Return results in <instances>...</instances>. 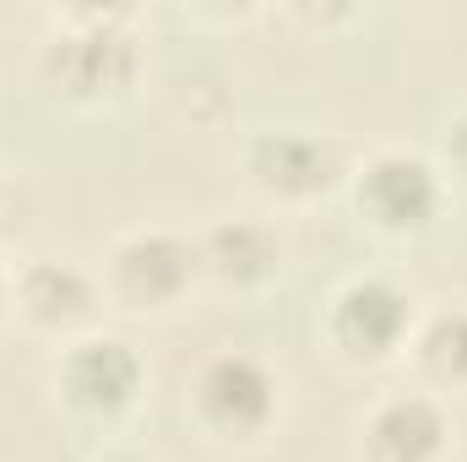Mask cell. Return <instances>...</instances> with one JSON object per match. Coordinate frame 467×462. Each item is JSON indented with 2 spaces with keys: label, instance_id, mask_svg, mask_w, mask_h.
Wrapping results in <instances>:
<instances>
[{
  "label": "cell",
  "instance_id": "cell-12",
  "mask_svg": "<svg viewBox=\"0 0 467 462\" xmlns=\"http://www.w3.org/2000/svg\"><path fill=\"white\" fill-rule=\"evenodd\" d=\"M451 152H457V158L467 163V115L457 120V125H451Z\"/></svg>",
  "mask_w": 467,
  "mask_h": 462
},
{
  "label": "cell",
  "instance_id": "cell-6",
  "mask_svg": "<svg viewBox=\"0 0 467 462\" xmlns=\"http://www.w3.org/2000/svg\"><path fill=\"white\" fill-rule=\"evenodd\" d=\"M441 408L430 397H391L375 419H369V446L380 462H424L441 452Z\"/></svg>",
  "mask_w": 467,
  "mask_h": 462
},
{
  "label": "cell",
  "instance_id": "cell-1",
  "mask_svg": "<svg viewBox=\"0 0 467 462\" xmlns=\"http://www.w3.org/2000/svg\"><path fill=\"white\" fill-rule=\"evenodd\" d=\"M49 71L71 93H109L136 71V44L115 22H88L77 33H60L49 44Z\"/></svg>",
  "mask_w": 467,
  "mask_h": 462
},
{
  "label": "cell",
  "instance_id": "cell-4",
  "mask_svg": "<svg viewBox=\"0 0 467 462\" xmlns=\"http://www.w3.org/2000/svg\"><path fill=\"white\" fill-rule=\"evenodd\" d=\"M202 408L213 425L223 430H255L266 414H272V381L255 359L229 353V359H213L207 375H202Z\"/></svg>",
  "mask_w": 467,
  "mask_h": 462
},
{
  "label": "cell",
  "instance_id": "cell-9",
  "mask_svg": "<svg viewBox=\"0 0 467 462\" xmlns=\"http://www.w3.org/2000/svg\"><path fill=\"white\" fill-rule=\"evenodd\" d=\"M88 278L77 267H60V261H44L22 278V305L38 316V321H71L88 310Z\"/></svg>",
  "mask_w": 467,
  "mask_h": 462
},
{
  "label": "cell",
  "instance_id": "cell-2",
  "mask_svg": "<svg viewBox=\"0 0 467 462\" xmlns=\"http://www.w3.org/2000/svg\"><path fill=\"white\" fill-rule=\"evenodd\" d=\"M358 207L386 229H419L435 213V174L408 152H386L364 169Z\"/></svg>",
  "mask_w": 467,
  "mask_h": 462
},
{
  "label": "cell",
  "instance_id": "cell-13",
  "mask_svg": "<svg viewBox=\"0 0 467 462\" xmlns=\"http://www.w3.org/2000/svg\"><path fill=\"white\" fill-rule=\"evenodd\" d=\"M115 462H147V457H115Z\"/></svg>",
  "mask_w": 467,
  "mask_h": 462
},
{
  "label": "cell",
  "instance_id": "cell-11",
  "mask_svg": "<svg viewBox=\"0 0 467 462\" xmlns=\"http://www.w3.org/2000/svg\"><path fill=\"white\" fill-rule=\"evenodd\" d=\"M424 364L441 375H467V316H441L424 332Z\"/></svg>",
  "mask_w": 467,
  "mask_h": 462
},
{
  "label": "cell",
  "instance_id": "cell-7",
  "mask_svg": "<svg viewBox=\"0 0 467 462\" xmlns=\"http://www.w3.org/2000/svg\"><path fill=\"white\" fill-rule=\"evenodd\" d=\"M250 163L272 191H316L332 174V147H321L316 136H299V131H272L255 142Z\"/></svg>",
  "mask_w": 467,
  "mask_h": 462
},
{
  "label": "cell",
  "instance_id": "cell-3",
  "mask_svg": "<svg viewBox=\"0 0 467 462\" xmlns=\"http://www.w3.org/2000/svg\"><path fill=\"white\" fill-rule=\"evenodd\" d=\"M60 381H66V397L77 408L115 414V408L130 403V392L141 381V364H136V353L119 343V338H88V343H77L66 353Z\"/></svg>",
  "mask_w": 467,
  "mask_h": 462
},
{
  "label": "cell",
  "instance_id": "cell-14",
  "mask_svg": "<svg viewBox=\"0 0 467 462\" xmlns=\"http://www.w3.org/2000/svg\"><path fill=\"white\" fill-rule=\"evenodd\" d=\"M0 299H5V283H0Z\"/></svg>",
  "mask_w": 467,
  "mask_h": 462
},
{
  "label": "cell",
  "instance_id": "cell-5",
  "mask_svg": "<svg viewBox=\"0 0 467 462\" xmlns=\"http://www.w3.org/2000/svg\"><path fill=\"white\" fill-rule=\"evenodd\" d=\"M402 327H408V299L380 278H364V283L343 289L337 316H332L337 343H348L353 353H386L402 338Z\"/></svg>",
  "mask_w": 467,
  "mask_h": 462
},
{
  "label": "cell",
  "instance_id": "cell-8",
  "mask_svg": "<svg viewBox=\"0 0 467 462\" xmlns=\"http://www.w3.org/2000/svg\"><path fill=\"white\" fill-rule=\"evenodd\" d=\"M115 267H119L125 294H136V299H169L191 278V250L180 239H169V234H136L119 250Z\"/></svg>",
  "mask_w": 467,
  "mask_h": 462
},
{
  "label": "cell",
  "instance_id": "cell-10",
  "mask_svg": "<svg viewBox=\"0 0 467 462\" xmlns=\"http://www.w3.org/2000/svg\"><path fill=\"white\" fill-rule=\"evenodd\" d=\"M213 261L223 278H255L272 267V234L255 224H229L213 234Z\"/></svg>",
  "mask_w": 467,
  "mask_h": 462
}]
</instances>
